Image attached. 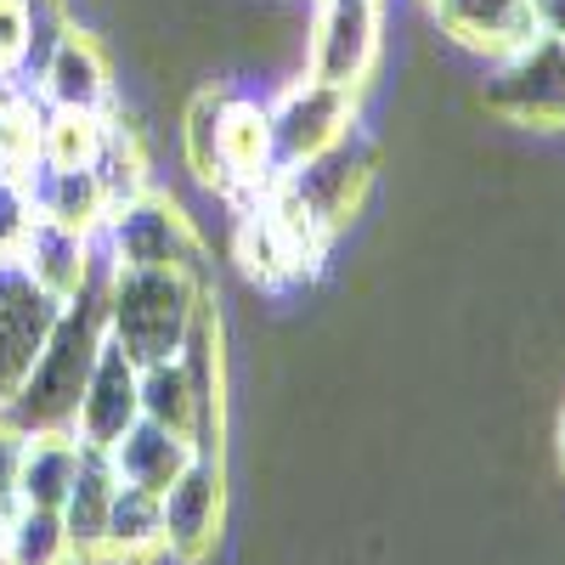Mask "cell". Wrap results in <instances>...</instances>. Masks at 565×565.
Returning <instances> with one entry per match:
<instances>
[{
  "label": "cell",
  "instance_id": "12",
  "mask_svg": "<svg viewBox=\"0 0 565 565\" xmlns=\"http://www.w3.org/2000/svg\"><path fill=\"white\" fill-rule=\"evenodd\" d=\"M40 97L52 108H79V114H108V97H114V79H108V57L103 45L68 29L57 40V52L45 57L40 68Z\"/></svg>",
  "mask_w": 565,
  "mask_h": 565
},
{
  "label": "cell",
  "instance_id": "4",
  "mask_svg": "<svg viewBox=\"0 0 565 565\" xmlns=\"http://www.w3.org/2000/svg\"><path fill=\"white\" fill-rule=\"evenodd\" d=\"M351 119H356V90L345 85H322V79H295L282 97L266 108V125H271V164L277 170H295L306 159H317L322 148L351 136Z\"/></svg>",
  "mask_w": 565,
  "mask_h": 565
},
{
  "label": "cell",
  "instance_id": "17",
  "mask_svg": "<svg viewBox=\"0 0 565 565\" xmlns=\"http://www.w3.org/2000/svg\"><path fill=\"white\" fill-rule=\"evenodd\" d=\"M74 476H79V436H74V430L29 436V447H23V476H18L23 503H34V509H63Z\"/></svg>",
  "mask_w": 565,
  "mask_h": 565
},
{
  "label": "cell",
  "instance_id": "19",
  "mask_svg": "<svg viewBox=\"0 0 565 565\" xmlns=\"http://www.w3.org/2000/svg\"><path fill=\"white\" fill-rule=\"evenodd\" d=\"M221 170L226 181H271V125L260 103H226L221 114Z\"/></svg>",
  "mask_w": 565,
  "mask_h": 565
},
{
  "label": "cell",
  "instance_id": "11",
  "mask_svg": "<svg viewBox=\"0 0 565 565\" xmlns=\"http://www.w3.org/2000/svg\"><path fill=\"white\" fill-rule=\"evenodd\" d=\"M430 12L447 40L469 45L481 57H509L514 45H526L537 34L526 0H430Z\"/></svg>",
  "mask_w": 565,
  "mask_h": 565
},
{
  "label": "cell",
  "instance_id": "2",
  "mask_svg": "<svg viewBox=\"0 0 565 565\" xmlns=\"http://www.w3.org/2000/svg\"><path fill=\"white\" fill-rule=\"evenodd\" d=\"M204 277L181 266H114L108 271V340L136 362H170L193 328Z\"/></svg>",
  "mask_w": 565,
  "mask_h": 565
},
{
  "label": "cell",
  "instance_id": "30",
  "mask_svg": "<svg viewBox=\"0 0 565 565\" xmlns=\"http://www.w3.org/2000/svg\"><path fill=\"white\" fill-rule=\"evenodd\" d=\"M559 469H565V413H559Z\"/></svg>",
  "mask_w": 565,
  "mask_h": 565
},
{
  "label": "cell",
  "instance_id": "29",
  "mask_svg": "<svg viewBox=\"0 0 565 565\" xmlns=\"http://www.w3.org/2000/svg\"><path fill=\"white\" fill-rule=\"evenodd\" d=\"M526 7H532V18H537L543 34L565 40V0H526Z\"/></svg>",
  "mask_w": 565,
  "mask_h": 565
},
{
  "label": "cell",
  "instance_id": "22",
  "mask_svg": "<svg viewBox=\"0 0 565 565\" xmlns=\"http://www.w3.org/2000/svg\"><path fill=\"white\" fill-rule=\"evenodd\" d=\"M0 537H7L12 565H79L74 537H68V526H63V509L18 503V514L0 526Z\"/></svg>",
  "mask_w": 565,
  "mask_h": 565
},
{
  "label": "cell",
  "instance_id": "31",
  "mask_svg": "<svg viewBox=\"0 0 565 565\" xmlns=\"http://www.w3.org/2000/svg\"><path fill=\"white\" fill-rule=\"evenodd\" d=\"M0 565H12V554H7V537H0Z\"/></svg>",
  "mask_w": 565,
  "mask_h": 565
},
{
  "label": "cell",
  "instance_id": "24",
  "mask_svg": "<svg viewBox=\"0 0 565 565\" xmlns=\"http://www.w3.org/2000/svg\"><path fill=\"white\" fill-rule=\"evenodd\" d=\"M90 170H97V181H103V193H108L114 210L148 193V159H141L136 136L125 125H114V119H108V141H103V153H97Z\"/></svg>",
  "mask_w": 565,
  "mask_h": 565
},
{
  "label": "cell",
  "instance_id": "13",
  "mask_svg": "<svg viewBox=\"0 0 565 565\" xmlns=\"http://www.w3.org/2000/svg\"><path fill=\"white\" fill-rule=\"evenodd\" d=\"M114 458L108 447H85L79 441V476L63 498V526L74 537V554L79 559H108V509H114Z\"/></svg>",
  "mask_w": 565,
  "mask_h": 565
},
{
  "label": "cell",
  "instance_id": "1",
  "mask_svg": "<svg viewBox=\"0 0 565 565\" xmlns=\"http://www.w3.org/2000/svg\"><path fill=\"white\" fill-rule=\"evenodd\" d=\"M103 340H108V282H97V271H90L85 289L74 300H63L57 328H52V340H45V351L34 356L29 380L0 402V418L18 424L23 436L74 430L79 396H85L90 367H97Z\"/></svg>",
  "mask_w": 565,
  "mask_h": 565
},
{
  "label": "cell",
  "instance_id": "5",
  "mask_svg": "<svg viewBox=\"0 0 565 565\" xmlns=\"http://www.w3.org/2000/svg\"><path fill=\"white\" fill-rule=\"evenodd\" d=\"M487 108L514 125H565V40L537 29L526 45L498 57V74L487 79Z\"/></svg>",
  "mask_w": 565,
  "mask_h": 565
},
{
  "label": "cell",
  "instance_id": "7",
  "mask_svg": "<svg viewBox=\"0 0 565 565\" xmlns=\"http://www.w3.org/2000/svg\"><path fill=\"white\" fill-rule=\"evenodd\" d=\"M164 503V554L199 565L215 554L221 537V514H226V476H221V458L199 452L181 476L159 492Z\"/></svg>",
  "mask_w": 565,
  "mask_h": 565
},
{
  "label": "cell",
  "instance_id": "14",
  "mask_svg": "<svg viewBox=\"0 0 565 565\" xmlns=\"http://www.w3.org/2000/svg\"><path fill=\"white\" fill-rule=\"evenodd\" d=\"M108 458H114V476L119 481L164 492L181 469L199 458V447L186 441V436H175V430H164V424H153V418H136L130 430L108 447Z\"/></svg>",
  "mask_w": 565,
  "mask_h": 565
},
{
  "label": "cell",
  "instance_id": "10",
  "mask_svg": "<svg viewBox=\"0 0 565 565\" xmlns=\"http://www.w3.org/2000/svg\"><path fill=\"white\" fill-rule=\"evenodd\" d=\"M136 418H141V367H136L114 340H103L97 367H90L85 396H79L74 436H79L85 447H114Z\"/></svg>",
  "mask_w": 565,
  "mask_h": 565
},
{
  "label": "cell",
  "instance_id": "20",
  "mask_svg": "<svg viewBox=\"0 0 565 565\" xmlns=\"http://www.w3.org/2000/svg\"><path fill=\"white\" fill-rule=\"evenodd\" d=\"M141 418H153L199 447V396H193V380H186L181 356L141 367Z\"/></svg>",
  "mask_w": 565,
  "mask_h": 565
},
{
  "label": "cell",
  "instance_id": "23",
  "mask_svg": "<svg viewBox=\"0 0 565 565\" xmlns=\"http://www.w3.org/2000/svg\"><path fill=\"white\" fill-rule=\"evenodd\" d=\"M221 114H226V97L221 90H199L181 114V153H186V170H193L204 186H226V170H221Z\"/></svg>",
  "mask_w": 565,
  "mask_h": 565
},
{
  "label": "cell",
  "instance_id": "26",
  "mask_svg": "<svg viewBox=\"0 0 565 565\" xmlns=\"http://www.w3.org/2000/svg\"><path fill=\"white\" fill-rule=\"evenodd\" d=\"M238 260H244V271H249L255 282H282V277L295 271L289 249H282V238L271 232L266 215H249V221H244V232H238Z\"/></svg>",
  "mask_w": 565,
  "mask_h": 565
},
{
  "label": "cell",
  "instance_id": "28",
  "mask_svg": "<svg viewBox=\"0 0 565 565\" xmlns=\"http://www.w3.org/2000/svg\"><path fill=\"white\" fill-rule=\"evenodd\" d=\"M23 447H29V436L18 430V424H7L0 418V526L18 514V503H23V492H18V476H23Z\"/></svg>",
  "mask_w": 565,
  "mask_h": 565
},
{
  "label": "cell",
  "instance_id": "27",
  "mask_svg": "<svg viewBox=\"0 0 565 565\" xmlns=\"http://www.w3.org/2000/svg\"><path fill=\"white\" fill-rule=\"evenodd\" d=\"M29 40H34V7L29 0H0V74L29 63Z\"/></svg>",
  "mask_w": 565,
  "mask_h": 565
},
{
  "label": "cell",
  "instance_id": "3",
  "mask_svg": "<svg viewBox=\"0 0 565 565\" xmlns=\"http://www.w3.org/2000/svg\"><path fill=\"white\" fill-rule=\"evenodd\" d=\"M380 34H385V0H317L306 74L322 85L362 90V79L380 63Z\"/></svg>",
  "mask_w": 565,
  "mask_h": 565
},
{
  "label": "cell",
  "instance_id": "25",
  "mask_svg": "<svg viewBox=\"0 0 565 565\" xmlns=\"http://www.w3.org/2000/svg\"><path fill=\"white\" fill-rule=\"evenodd\" d=\"M34 221H40V204H34V186H29V175H18V170H0V266L23 255V244H29Z\"/></svg>",
  "mask_w": 565,
  "mask_h": 565
},
{
  "label": "cell",
  "instance_id": "8",
  "mask_svg": "<svg viewBox=\"0 0 565 565\" xmlns=\"http://www.w3.org/2000/svg\"><path fill=\"white\" fill-rule=\"evenodd\" d=\"M57 311L63 300L45 295L18 260L0 266V402L29 380L34 356L45 351V340L57 328Z\"/></svg>",
  "mask_w": 565,
  "mask_h": 565
},
{
  "label": "cell",
  "instance_id": "9",
  "mask_svg": "<svg viewBox=\"0 0 565 565\" xmlns=\"http://www.w3.org/2000/svg\"><path fill=\"white\" fill-rule=\"evenodd\" d=\"M277 175L295 186V199H300L328 232H334V226H345V221L356 215L367 181H373V159H367V148H356V141L345 136V141H334V148H322L317 159H306V164H295V170H277Z\"/></svg>",
  "mask_w": 565,
  "mask_h": 565
},
{
  "label": "cell",
  "instance_id": "16",
  "mask_svg": "<svg viewBox=\"0 0 565 565\" xmlns=\"http://www.w3.org/2000/svg\"><path fill=\"white\" fill-rule=\"evenodd\" d=\"M34 204L45 221H57L68 232H79V238H90V232H103L114 204L103 193L97 170H52V164H34Z\"/></svg>",
  "mask_w": 565,
  "mask_h": 565
},
{
  "label": "cell",
  "instance_id": "15",
  "mask_svg": "<svg viewBox=\"0 0 565 565\" xmlns=\"http://www.w3.org/2000/svg\"><path fill=\"white\" fill-rule=\"evenodd\" d=\"M18 266L40 282L45 295H57V300H74L85 282H90V271H97V260H90V238H79V232L45 221V215L34 221Z\"/></svg>",
  "mask_w": 565,
  "mask_h": 565
},
{
  "label": "cell",
  "instance_id": "6",
  "mask_svg": "<svg viewBox=\"0 0 565 565\" xmlns=\"http://www.w3.org/2000/svg\"><path fill=\"white\" fill-rule=\"evenodd\" d=\"M108 260L114 266H181V271H199L204 244L193 221L181 215L175 199L164 193H141L130 204H119L108 215Z\"/></svg>",
  "mask_w": 565,
  "mask_h": 565
},
{
  "label": "cell",
  "instance_id": "21",
  "mask_svg": "<svg viewBox=\"0 0 565 565\" xmlns=\"http://www.w3.org/2000/svg\"><path fill=\"white\" fill-rule=\"evenodd\" d=\"M108 141V114H79V108H52L40 119V164L52 170H90Z\"/></svg>",
  "mask_w": 565,
  "mask_h": 565
},
{
  "label": "cell",
  "instance_id": "18",
  "mask_svg": "<svg viewBox=\"0 0 565 565\" xmlns=\"http://www.w3.org/2000/svg\"><path fill=\"white\" fill-rule=\"evenodd\" d=\"M164 554V503L148 487H114V509H108V559H148Z\"/></svg>",
  "mask_w": 565,
  "mask_h": 565
}]
</instances>
